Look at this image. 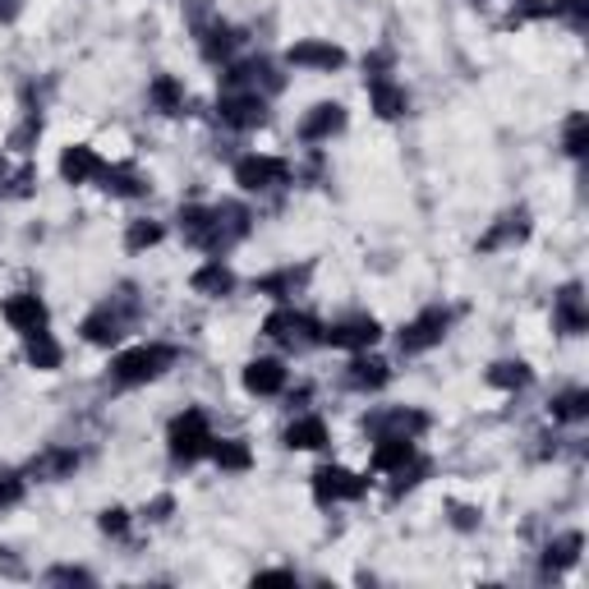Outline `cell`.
<instances>
[{
    "instance_id": "11",
    "label": "cell",
    "mask_w": 589,
    "mask_h": 589,
    "mask_svg": "<svg viewBox=\"0 0 589 589\" xmlns=\"http://www.w3.org/2000/svg\"><path fill=\"white\" fill-rule=\"evenodd\" d=\"M0 313H5V323L14 327V331H42L47 323H51V309L42 304V294H33V290H18V294H10L5 304H0Z\"/></svg>"
},
{
    "instance_id": "30",
    "label": "cell",
    "mask_w": 589,
    "mask_h": 589,
    "mask_svg": "<svg viewBox=\"0 0 589 589\" xmlns=\"http://www.w3.org/2000/svg\"><path fill=\"white\" fill-rule=\"evenodd\" d=\"M580 548H585V535H580V529H572V535H562V539L548 543L543 566H548V572H566V566L580 562Z\"/></svg>"
},
{
    "instance_id": "5",
    "label": "cell",
    "mask_w": 589,
    "mask_h": 589,
    "mask_svg": "<svg viewBox=\"0 0 589 589\" xmlns=\"http://www.w3.org/2000/svg\"><path fill=\"white\" fill-rule=\"evenodd\" d=\"M263 331L277 346L286 350H309V346H318L323 341V327L309 318V313H294V309H277V313H267V323Z\"/></svg>"
},
{
    "instance_id": "12",
    "label": "cell",
    "mask_w": 589,
    "mask_h": 589,
    "mask_svg": "<svg viewBox=\"0 0 589 589\" xmlns=\"http://www.w3.org/2000/svg\"><path fill=\"white\" fill-rule=\"evenodd\" d=\"M286 61L294 70H318V74H331V70H341L346 65V51L337 42H318V37H304V42H294L286 51Z\"/></svg>"
},
{
    "instance_id": "1",
    "label": "cell",
    "mask_w": 589,
    "mask_h": 589,
    "mask_svg": "<svg viewBox=\"0 0 589 589\" xmlns=\"http://www.w3.org/2000/svg\"><path fill=\"white\" fill-rule=\"evenodd\" d=\"M180 230L189 245H199L208 253H226L235 240H245L249 235V212L245 208H185L180 212Z\"/></svg>"
},
{
    "instance_id": "20",
    "label": "cell",
    "mask_w": 589,
    "mask_h": 589,
    "mask_svg": "<svg viewBox=\"0 0 589 589\" xmlns=\"http://www.w3.org/2000/svg\"><path fill=\"white\" fill-rule=\"evenodd\" d=\"M313 277V267L300 263V267H281V272H267L259 277V294H272V300H290V294H300Z\"/></svg>"
},
{
    "instance_id": "2",
    "label": "cell",
    "mask_w": 589,
    "mask_h": 589,
    "mask_svg": "<svg viewBox=\"0 0 589 589\" xmlns=\"http://www.w3.org/2000/svg\"><path fill=\"white\" fill-rule=\"evenodd\" d=\"M171 364H175L171 346H134V350H125V355L111 360V378L121 387H143L152 378H162Z\"/></svg>"
},
{
    "instance_id": "9",
    "label": "cell",
    "mask_w": 589,
    "mask_h": 589,
    "mask_svg": "<svg viewBox=\"0 0 589 589\" xmlns=\"http://www.w3.org/2000/svg\"><path fill=\"white\" fill-rule=\"evenodd\" d=\"M217 115H222L230 129H259V125H267V102H263L259 92L222 88V97H217Z\"/></svg>"
},
{
    "instance_id": "18",
    "label": "cell",
    "mask_w": 589,
    "mask_h": 589,
    "mask_svg": "<svg viewBox=\"0 0 589 589\" xmlns=\"http://www.w3.org/2000/svg\"><path fill=\"white\" fill-rule=\"evenodd\" d=\"M102 189L115 193V199H143V193L152 189L148 185V175L139 166H129V162H115L102 171Z\"/></svg>"
},
{
    "instance_id": "28",
    "label": "cell",
    "mask_w": 589,
    "mask_h": 589,
    "mask_svg": "<svg viewBox=\"0 0 589 589\" xmlns=\"http://www.w3.org/2000/svg\"><path fill=\"white\" fill-rule=\"evenodd\" d=\"M387 378H391V368L383 360H368V355L350 360V368H346V383L355 391H378V387H387Z\"/></svg>"
},
{
    "instance_id": "35",
    "label": "cell",
    "mask_w": 589,
    "mask_h": 589,
    "mask_svg": "<svg viewBox=\"0 0 589 589\" xmlns=\"http://www.w3.org/2000/svg\"><path fill=\"white\" fill-rule=\"evenodd\" d=\"M585 148H589V121L576 111L572 121H566V156H585Z\"/></svg>"
},
{
    "instance_id": "25",
    "label": "cell",
    "mask_w": 589,
    "mask_h": 589,
    "mask_svg": "<svg viewBox=\"0 0 589 589\" xmlns=\"http://www.w3.org/2000/svg\"><path fill=\"white\" fill-rule=\"evenodd\" d=\"M74 469H78V451L51 447V451H42V456L28 465V475L33 479H65V475H74Z\"/></svg>"
},
{
    "instance_id": "13",
    "label": "cell",
    "mask_w": 589,
    "mask_h": 589,
    "mask_svg": "<svg viewBox=\"0 0 589 589\" xmlns=\"http://www.w3.org/2000/svg\"><path fill=\"white\" fill-rule=\"evenodd\" d=\"M368 106L378 121H401V115L410 111V92L397 84V78H387V74H373L368 78Z\"/></svg>"
},
{
    "instance_id": "7",
    "label": "cell",
    "mask_w": 589,
    "mask_h": 589,
    "mask_svg": "<svg viewBox=\"0 0 589 589\" xmlns=\"http://www.w3.org/2000/svg\"><path fill=\"white\" fill-rule=\"evenodd\" d=\"M286 175H290V166L281 162V156L249 152V156H240V162H235V185L249 189V193H267V189L286 185Z\"/></svg>"
},
{
    "instance_id": "41",
    "label": "cell",
    "mask_w": 589,
    "mask_h": 589,
    "mask_svg": "<svg viewBox=\"0 0 589 589\" xmlns=\"http://www.w3.org/2000/svg\"><path fill=\"white\" fill-rule=\"evenodd\" d=\"M456 525H461V529H475V525H479V512H469V506H456Z\"/></svg>"
},
{
    "instance_id": "27",
    "label": "cell",
    "mask_w": 589,
    "mask_h": 589,
    "mask_svg": "<svg viewBox=\"0 0 589 589\" xmlns=\"http://www.w3.org/2000/svg\"><path fill=\"white\" fill-rule=\"evenodd\" d=\"M415 456H419L415 438H378V447H373V469H401Z\"/></svg>"
},
{
    "instance_id": "19",
    "label": "cell",
    "mask_w": 589,
    "mask_h": 589,
    "mask_svg": "<svg viewBox=\"0 0 589 589\" xmlns=\"http://www.w3.org/2000/svg\"><path fill=\"white\" fill-rule=\"evenodd\" d=\"M235 28H226L222 18H208V24H199V51H203V61H212V65H222V61H230V51H235Z\"/></svg>"
},
{
    "instance_id": "16",
    "label": "cell",
    "mask_w": 589,
    "mask_h": 589,
    "mask_svg": "<svg viewBox=\"0 0 589 589\" xmlns=\"http://www.w3.org/2000/svg\"><path fill=\"white\" fill-rule=\"evenodd\" d=\"M341 129H346V106H341V102H318V106L304 115L300 139H304V143H327L331 134H341Z\"/></svg>"
},
{
    "instance_id": "14",
    "label": "cell",
    "mask_w": 589,
    "mask_h": 589,
    "mask_svg": "<svg viewBox=\"0 0 589 589\" xmlns=\"http://www.w3.org/2000/svg\"><path fill=\"white\" fill-rule=\"evenodd\" d=\"M553 327L562 331V337H580V331L589 327V309H585V290L572 281L562 286V294L553 300Z\"/></svg>"
},
{
    "instance_id": "29",
    "label": "cell",
    "mask_w": 589,
    "mask_h": 589,
    "mask_svg": "<svg viewBox=\"0 0 589 589\" xmlns=\"http://www.w3.org/2000/svg\"><path fill=\"white\" fill-rule=\"evenodd\" d=\"M148 97H152V106L162 111V115H180V111H185V84H180L175 74H156L152 88H148Z\"/></svg>"
},
{
    "instance_id": "17",
    "label": "cell",
    "mask_w": 589,
    "mask_h": 589,
    "mask_svg": "<svg viewBox=\"0 0 589 589\" xmlns=\"http://www.w3.org/2000/svg\"><path fill=\"white\" fill-rule=\"evenodd\" d=\"M102 171H106V162H102V156H97V148H88V143H74V148L61 152V175H65L70 185L102 180Z\"/></svg>"
},
{
    "instance_id": "8",
    "label": "cell",
    "mask_w": 589,
    "mask_h": 589,
    "mask_svg": "<svg viewBox=\"0 0 589 589\" xmlns=\"http://www.w3.org/2000/svg\"><path fill=\"white\" fill-rule=\"evenodd\" d=\"M364 488H368V479H360L355 469H346V465L313 469V498H318L323 506H331V502H355V498H364Z\"/></svg>"
},
{
    "instance_id": "38",
    "label": "cell",
    "mask_w": 589,
    "mask_h": 589,
    "mask_svg": "<svg viewBox=\"0 0 589 589\" xmlns=\"http://www.w3.org/2000/svg\"><path fill=\"white\" fill-rule=\"evenodd\" d=\"M97 525H102V535L121 539L125 529H129V512H121V506H106V512H102V521H97Z\"/></svg>"
},
{
    "instance_id": "31",
    "label": "cell",
    "mask_w": 589,
    "mask_h": 589,
    "mask_svg": "<svg viewBox=\"0 0 589 589\" xmlns=\"http://www.w3.org/2000/svg\"><path fill=\"white\" fill-rule=\"evenodd\" d=\"M212 461H217L222 469H249L253 465V451H249V442H240V438H212V451H208Z\"/></svg>"
},
{
    "instance_id": "43",
    "label": "cell",
    "mask_w": 589,
    "mask_h": 589,
    "mask_svg": "<svg viewBox=\"0 0 589 589\" xmlns=\"http://www.w3.org/2000/svg\"><path fill=\"white\" fill-rule=\"evenodd\" d=\"M0 180H5V162H0Z\"/></svg>"
},
{
    "instance_id": "36",
    "label": "cell",
    "mask_w": 589,
    "mask_h": 589,
    "mask_svg": "<svg viewBox=\"0 0 589 589\" xmlns=\"http://www.w3.org/2000/svg\"><path fill=\"white\" fill-rule=\"evenodd\" d=\"M553 14H562L576 33H585V28H589V0H557Z\"/></svg>"
},
{
    "instance_id": "26",
    "label": "cell",
    "mask_w": 589,
    "mask_h": 589,
    "mask_svg": "<svg viewBox=\"0 0 589 589\" xmlns=\"http://www.w3.org/2000/svg\"><path fill=\"white\" fill-rule=\"evenodd\" d=\"M286 447L290 451H323L327 447V424L318 415H304L286 428Z\"/></svg>"
},
{
    "instance_id": "39",
    "label": "cell",
    "mask_w": 589,
    "mask_h": 589,
    "mask_svg": "<svg viewBox=\"0 0 589 589\" xmlns=\"http://www.w3.org/2000/svg\"><path fill=\"white\" fill-rule=\"evenodd\" d=\"M47 585H92V576L84 566H55V572H47Z\"/></svg>"
},
{
    "instance_id": "32",
    "label": "cell",
    "mask_w": 589,
    "mask_h": 589,
    "mask_svg": "<svg viewBox=\"0 0 589 589\" xmlns=\"http://www.w3.org/2000/svg\"><path fill=\"white\" fill-rule=\"evenodd\" d=\"M529 383H535V373H529V364L521 360H502L488 368V387H498V391H525Z\"/></svg>"
},
{
    "instance_id": "4",
    "label": "cell",
    "mask_w": 589,
    "mask_h": 589,
    "mask_svg": "<svg viewBox=\"0 0 589 589\" xmlns=\"http://www.w3.org/2000/svg\"><path fill=\"white\" fill-rule=\"evenodd\" d=\"M129 318H134V300H106V304H97L88 318H84V341L88 346H115L129 331Z\"/></svg>"
},
{
    "instance_id": "22",
    "label": "cell",
    "mask_w": 589,
    "mask_h": 589,
    "mask_svg": "<svg viewBox=\"0 0 589 589\" xmlns=\"http://www.w3.org/2000/svg\"><path fill=\"white\" fill-rule=\"evenodd\" d=\"M525 235H529V212L516 208V212H506V217L484 235V240H479V253H493V249H502V245H521Z\"/></svg>"
},
{
    "instance_id": "34",
    "label": "cell",
    "mask_w": 589,
    "mask_h": 589,
    "mask_svg": "<svg viewBox=\"0 0 589 589\" xmlns=\"http://www.w3.org/2000/svg\"><path fill=\"white\" fill-rule=\"evenodd\" d=\"M162 222H129V230H125V249L129 253H143V249H152V245H162Z\"/></svg>"
},
{
    "instance_id": "21",
    "label": "cell",
    "mask_w": 589,
    "mask_h": 589,
    "mask_svg": "<svg viewBox=\"0 0 589 589\" xmlns=\"http://www.w3.org/2000/svg\"><path fill=\"white\" fill-rule=\"evenodd\" d=\"M245 387L253 391V397H277V391L286 387V364L281 360H253L245 368Z\"/></svg>"
},
{
    "instance_id": "40",
    "label": "cell",
    "mask_w": 589,
    "mask_h": 589,
    "mask_svg": "<svg viewBox=\"0 0 589 589\" xmlns=\"http://www.w3.org/2000/svg\"><path fill=\"white\" fill-rule=\"evenodd\" d=\"M253 585H294V572H259Z\"/></svg>"
},
{
    "instance_id": "23",
    "label": "cell",
    "mask_w": 589,
    "mask_h": 589,
    "mask_svg": "<svg viewBox=\"0 0 589 589\" xmlns=\"http://www.w3.org/2000/svg\"><path fill=\"white\" fill-rule=\"evenodd\" d=\"M24 360L33 364V368H42V373H51V368H61V360H65V350H61V341L51 337V331L42 327V331H28L24 337Z\"/></svg>"
},
{
    "instance_id": "24",
    "label": "cell",
    "mask_w": 589,
    "mask_h": 589,
    "mask_svg": "<svg viewBox=\"0 0 589 589\" xmlns=\"http://www.w3.org/2000/svg\"><path fill=\"white\" fill-rule=\"evenodd\" d=\"M189 286L199 290V294H208V300H222V294H230V290H235V272H230L222 259H212V263H203L199 272H193Z\"/></svg>"
},
{
    "instance_id": "15",
    "label": "cell",
    "mask_w": 589,
    "mask_h": 589,
    "mask_svg": "<svg viewBox=\"0 0 589 589\" xmlns=\"http://www.w3.org/2000/svg\"><path fill=\"white\" fill-rule=\"evenodd\" d=\"M424 428H428V415H419V410H383V415L368 419L373 438H419Z\"/></svg>"
},
{
    "instance_id": "37",
    "label": "cell",
    "mask_w": 589,
    "mask_h": 589,
    "mask_svg": "<svg viewBox=\"0 0 589 589\" xmlns=\"http://www.w3.org/2000/svg\"><path fill=\"white\" fill-rule=\"evenodd\" d=\"M24 498V475L18 469H0V506H14Z\"/></svg>"
},
{
    "instance_id": "33",
    "label": "cell",
    "mask_w": 589,
    "mask_h": 589,
    "mask_svg": "<svg viewBox=\"0 0 589 589\" xmlns=\"http://www.w3.org/2000/svg\"><path fill=\"white\" fill-rule=\"evenodd\" d=\"M589 415V391L585 387H572L562 391V397H553V419L557 424H580Z\"/></svg>"
},
{
    "instance_id": "3",
    "label": "cell",
    "mask_w": 589,
    "mask_h": 589,
    "mask_svg": "<svg viewBox=\"0 0 589 589\" xmlns=\"http://www.w3.org/2000/svg\"><path fill=\"white\" fill-rule=\"evenodd\" d=\"M166 447H171V461H180V465L203 461L212 451V428H208L203 410H185V415H175L171 428H166Z\"/></svg>"
},
{
    "instance_id": "10",
    "label": "cell",
    "mask_w": 589,
    "mask_h": 589,
    "mask_svg": "<svg viewBox=\"0 0 589 589\" xmlns=\"http://www.w3.org/2000/svg\"><path fill=\"white\" fill-rule=\"evenodd\" d=\"M378 337H383V327H378V318H368V313H355V318L323 327V346H337V350H368V346H378Z\"/></svg>"
},
{
    "instance_id": "6",
    "label": "cell",
    "mask_w": 589,
    "mask_h": 589,
    "mask_svg": "<svg viewBox=\"0 0 589 589\" xmlns=\"http://www.w3.org/2000/svg\"><path fill=\"white\" fill-rule=\"evenodd\" d=\"M447 331H451V309L434 304V309H424L419 318H410L401 327V350H405V355H424V350L442 346Z\"/></svg>"
},
{
    "instance_id": "42",
    "label": "cell",
    "mask_w": 589,
    "mask_h": 589,
    "mask_svg": "<svg viewBox=\"0 0 589 589\" xmlns=\"http://www.w3.org/2000/svg\"><path fill=\"white\" fill-rule=\"evenodd\" d=\"M171 506H175L171 498H156V502L148 506V516H152V521H166V512H171Z\"/></svg>"
}]
</instances>
